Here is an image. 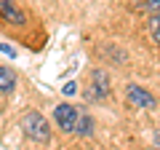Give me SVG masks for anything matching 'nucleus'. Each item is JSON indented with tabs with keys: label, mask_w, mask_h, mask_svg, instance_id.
Instances as JSON below:
<instances>
[{
	"label": "nucleus",
	"mask_w": 160,
	"mask_h": 150,
	"mask_svg": "<svg viewBox=\"0 0 160 150\" xmlns=\"http://www.w3.org/2000/svg\"><path fill=\"white\" fill-rule=\"evenodd\" d=\"M22 131L35 142H48V137H51V126L38 110H29L22 115Z\"/></svg>",
	"instance_id": "1"
},
{
	"label": "nucleus",
	"mask_w": 160,
	"mask_h": 150,
	"mask_svg": "<svg viewBox=\"0 0 160 150\" xmlns=\"http://www.w3.org/2000/svg\"><path fill=\"white\" fill-rule=\"evenodd\" d=\"M53 121H56V126L62 131H75V126L80 121V113L75 110V104H59L53 110Z\"/></svg>",
	"instance_id": "2"
},
{
	"label": "nucleus",
	"mask_w": 160,
	"mask_h": 150,
	"mask_svg": "<svg viewBox=\"0 0 160 150\" xmlns=\"http://www.w3.org/2000/svg\"><path fill=\"white\" fill-rule=\"evenodd\" d=\"M126 99L128 104H133V107H155V97L149 91H144L142 86H136V83H131V86L126 88Z\"/></svg>",
	"instance_id": "3"
},
{
	"label": "nucleus",
	"mask_w": 160,
	"mask_h": 150,
	"mask_svg": "<svg viewBox=\"0 0 160 150\" xmlns=\"http://www.w3.org/2000/svg\"><path fill=\"white\" fill-rule=\"evenodd\" d=\"M0 16L6 19V22L24 24V11L16 6V0H0Z\"/></svg>",
	"instance_id": "4"
},
{
	"label": "nucleus",
	"mask_w": 160,
	"mask_h": 150,
	"mask_svg": "<svg viewBox=\"0 0 160 150\" xmlns=\"http://www.w3.org/2000/svg\"><path fill=\"white\" fill-rule=\"evenodd\" d=\"M107 91H109V78H107V72L104 70H93V88H91V94L88 97H96V99H102V97H107Z\"/></svg>",
	"instance_id": "5"
},
{
	"label": "nucleus",
	"mask_w": 160,
	"mask_h": 150,
	"mask_svg": "<svg viewBox=\"0 0 160 150\" xmlns=\"http://www.w3.org/2000/svg\"><path fill=\"white\" fill-rule=\"evenodd\" d=\"M13 83H16V75H13L8 67H0V91L3 94L13 91Z\"/></svg>",
	"instance_id": "6"
},
{
	"label": "nucleus",
	"mask_w": 160,
	"mask_h": 150,
	"mask_svg": "<svg viewBox=\"0 0 160 150\" xmlns=\"http://www.w3.org/2000/svg\"><path fill=\"white\" fill-rule=\"evenodd\" d=\"M75 131L83 134V137H88V134L93 131V121H91L88 115H80V121H78V126H75Z\"/></svg>",
	"instance_id": "7"
},
{
	"label": "nucleus",
	"mask_w": 160,
	"mask_h": 150,
	"mask_svg": "<svg viewBox=\"0 0 160 150\" xmlns=\"http://www.w3.org/2000/svg\"><path fill=\"white\" fill-rule=\"evenodd\" d=\"M149 32L160 43V11H152V16H149Z\"/></svg>",
	"instance_id": "8"
},
{
	"label": "nucleus",
	"mask_w": 160,
	"mask_h": 150,
	"mask_svg": "<svg viewBox=\"0 0 160 150\" xmlns=\"http://www.w3.org/2000/svg\"><path fill=\"white\" fill-rule=\"evenodd\" d=\"M0 51H3V54H8V56H16V51H13L11 46H6V43H0Z\"/></svg>",
	"instance_id": "9"
},
{
	"label": "nucleus",
	"mask_w": 160,
	"mask_h": 150,
	"mask_svg": "<svg viewBox=\"0 0 160 150\" xmlns=\"http://www.w3.org/2000/svg\"><path fill=\"white\" fill-rule=\"evenodd\" d=\"M78 91V86H75V83H67V86H64V94H75Z\"/></svg>",
	"instance_id": "10"
},
{
	"label": "nucleus",
	"mask_w": 160,
	"mask_h": 150,
	"mask_svg": "<svg viewBox=\"0 0 160 150\" xmlns=\"http://www.w3.org/2000/svg\"><path fill=\"white\" fill-rule=\"evenodd\" d=\"M149 8L152 11H160V0H149Z\"/></svg>",
	"instance_id": "11"
},
{
	"label": "nucleus",
	"mask_w": 160,
	"mask_h": 150,
	"mask_svg": "<svg viewBox=\"0 0 160 150\" xmlns=\"http://www.w3.org/2000/svg\"><path fill=\"white\" fill-rule=\"evenodd\" d=\"M155 145H158V150H160V131L155 134Z\"/></svg>",
	"instance_id": "12"
}]
</instances>
